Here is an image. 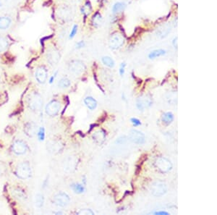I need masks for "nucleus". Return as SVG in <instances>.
Instances as JSON below:
<instances>
[{"label": "nucleus", "mask_w": 217, "mask_h": 215, "mask_svg": "<svg viewBox=\"0 0 217 215\" xmlns=\"http://www.w3.org/2000/svg\"><path fill=\"white\" fill-rule=\"evenodd\" d=\"M42 98L39 93L33 92L29 94L27 99V104L29 109L33 112L39 111L42 107Z\"/></svg>", "instance_id": "obj_1"}, {"label": "nucleus", "mask_w": 217, "mask_h": 215, "mask_svg": "<svg viewBox=\"0 0 217 215\" xmlns=\"http://www.w3.org/2000/svg\"><path fill=\"white\" fill-rule=\"evenodd\" d=\"M15 174L17 177L23 180H25L31 177L32 170L30 164L27 161L20 163L16 167Z\"/></svg>", "instance_id": "obj_2"}, {"label": "nucleus", "mask_w": 217, "mask_h": 215, "mask_svg": "<svg viewBox=\"0 0 217 215\" xmlns=\"http://www.w3.org/2000/svg\"><path fill=\"white\" fill-rule=\"evenodd\" d=\"M155 167L161 172L166 173L170 171L172 168V164L168 159L163 157H159L155 161Z\"/></svg>", "instance_id": "obj_3"}, {"label": "nucleus", "mask_w": 217, "mask_h": 215, "mask_svg": "<svg viewBox=\"0 0 217 215\" xmlns=\"http://www.w3.org/2000/svg\"><path fill=\"white\" fill-rule=\"evenodd\" d=\"M150 191L153 196L156 197H160L163 196L167 191V187L166 183L162 181H156L152 184L150 187Z\"/></svg>", "instance_id": "obj_4"}, {"label": "nucleus", "mask_w": 217, "mask_h": 215, "mask_svg": "<svg viewBox=\"0 0 217 215\" xmlns=\"http://www.w3.org/2000/svg\"><path fill=\"white\" fill-rule=\"evenodd\" d=\"M124 38L119 33H114L111 36L108 41L109 47L112 49H118L124 44Z\"/></svg>", "instance_id": "obj_5"}, {"label": "nucleus", "mask_w": 217, "mask_h": 215, "mask_svg": "<svg viewBox=\"0 0 217 215\" xmlns=\"http://www.w3.org/2000/svg\"><path fill=\"white\" fill-rule=\"evenodd\" d=\"M60 53L55 48H49L46 52V60L51 65H56L60 60Z\"/></svg>", "instance_id": "obj_6"}, {"label": "nucleus", "mask_w": 217, "mask_h": 215, "mask_svg": "<svg viewBox=\"0 0 217 215\" xmlns=\"http://www.w3.org/2000/svg\"><path fill=\"white\" fill-rule=\"evenodd\" d=\"M152 103V98L149 95H143L137 98L136 101V106L140 111H143L146 108L150 107Z\"/></svg>", "instance_id": "obj_7"}, {"label": "nucleus", "mask_w": 217, "mask_h": 215, "mask_svg": "<svg viewBox=\"0 0 217 215\" xmlns=\"http://www.w3.org/2000/svg\"><path fill=\"white\" fill-rule=\"evenodd\" d=\"M69 197L67 193L64 192H60L58 193L54 196L53 202L55 205L61 207H65L67 206L69 203Z\"/></svg>", "instance_id": "obj_8"}, {"label": "nucleus", "mask_w": 217, "mask_h": 215, "mask_svg": "<svg viewBox=\"0 0 217 215\" xmlns=\"http://www.w3.org/2000/svg\"><path fill=\"white\" fill-rule=\"evenodd\" d=\"M69 70L75 74L79 75L83 73L86 69L85 64L80 60H72L69 63L68 66Z\"/></svg>", "instance_id": "obj_9"}, {"label": "nucleus", "mask_w": 217, "mask_h": 215, "mask_svg": "<svg viewBox=\"0 0 217 215\" xmlns=\"http://www.w3.org/2000/svg\"><path fill=\"white\" fill-rule=\"evenodd\" d=\"M12 150L17 155H23L25 154L27 150V146L25 141L21 140H17L13 143L12 146Z\"/></svg>", "instance_id": "obj_10"}, {"label": "nucleus", "mask_w": 217, "mask_h": 215, "mask_svg": "<svg viewBox=\"0 0 217 215\" xmlns=\"http://www.w3.org/2000/svg\"><path fill=\"white\" fill-rule=\"evenodd\" d=\"M61 104L58 101L53 100L49 102L46 106V113L50 117H54L59 113Z\"/></svg>", "instance_id": "obj_11"}, {"label": "nucleus", "mask_w": 217, "mask_h": 215, "mask_svg": "<svg viewBox=\"0 0 217 215\" xmlns=\"http://www.w3.org/2000/svg\"><path fill=\"white\" fill-rule=\"evenodd\" d=\"M129 138L132 142L136 144H143L146 141L144 134L137 130H131L129 135Z\"/></svg>", "instance_id": "obj_12"}, {"label": "nucleus", "mask_w": 217, "mask_h": 215, "mask_svg": "<svg viewBox=\"0 0 217 215\" xmlns=\"http://www.w3.org/2000/svg\"><path fill=\"white\" fill-rule=\"evenodd\" d=\"M35 77L38 83L41 84L44 83L47 78V70L44 67H38L35 73Z\"/></svg>", "instance_id": "obj_13"}, {"label": "nucleus", "mask_w": 217, "mask_h": 215, "mask_svg": "<svg viewBox=\"0 0 217 215\" xmlns=\"http://www.w3.org/2000/svg\"><path fill=\"white\" fill-rule=\"evenodd\" d=\"M37 125L36 123L33 122H29L27 124H25L24 127V132L27 136L33 137L36 133H37Z\"/></svg>", "instance_id": "obj_14"}, {"label": "nucleus", "mask_w": 217, "mask_h": 215, "mask_svg": "<svg viewBox=\"0 0 217 215\" xmlns=\"http://www.w3.org/2000/svg\"><path fill=\"white\" fill-rule=\"evenodd\" d=\"M93 141L98 145H101L104 142L106 138V131L104 130L101 129L100 131H96L95 133L93 135Z\"/></svg>", "instance_id": "obj_15"}, {"label": "nucleus", "mask_w": 217, "mask_h": 215, "mask_svg": "<svg viewBox=\"0 0 217 215\" xmlns=\"http://www.w3.org/2000/svg\"><path fill=\"white\" fill-rule=\"evenodd\" d=\"M59 16L65 21L69 20L72 17V10L68 7H62L59 8Z\"/></svg>", "instance_id": "obj_16"}, {"label": "nucleus", "mask_w": 217, "mask_h": 215, "mask_svg": "<svg viewBox=\"0 0 217 215\" xmlns=\"http://www.w3.org/2000/svg\"><path fill=\"white\" fill-rule=\"evenodd\" d=\"M11 18L7 16L0 17V29L6 30L11 25Z\"/></svg>", "instance_id": "obj_17"}, {"label": "nucleus", "mask_w": 217, "mask_h": 215, "mask_svg": "<svg viewBox=\"0 0 217 215\" xmlns=\"http://www.w3.org/2000/svg\"><path fill=\"white\" fill-rule=\"evenodd\" d=\"M84 103L86 105L87 107L91 110H93L97 106V102L95 101V99H94L91 96H88V97L85 98L84 99Z\"/></svg>", "instance_id": "obj_18"}, {"label": "nucleus", "mask_w": 217, "mask_h": 215, "mask_svg": "<svg viewBox=\"0 0 217 215\" xmlns=\"http://www.w3.org/2000/svg\"><path fill=\"white\" fill-rule=\"evenodd\" d=\"M166 53V50L161 49H156L153 50V51L150 52L148 54V58L150 60H153V59H156L157 57H161V56L165 55Z\"/></svg>", "instance_id": "obj_19"}, {"label": "nucleus", "mask_w": 217, "mask_h": 215, "mask_svg": "<svg viewBox=\"0 0 217 215\" xmlns=\"http://www.w3.org/2000/svg\"><path fill=\"white\" fill-rule=\"evenodd\" d=\"M92 23L94 27H95V28H98V27L101 26L102 25L103 18L101 14L98 13V12L95 13V15L92 18Z\"/></svg>", "instance_id": "obj_20"}, {"label": "nucleus", "mask_w": 217, "mask_h": 215, "mask_svg": "<svg viewBox=\"0 0 217 215\" xmlns=\"http://www.w3.org/2000/svg\"><path fill=\"white\" fill-rule=\"evenodd\" d=\"M162 122L165 124V125H168L169 124L172 123L174 120V115L170 112H165L163 114L161 117Z\"/></svg>", "instance_id": "obj_21"}, {"label": "nucleus", "mask_w": 217, "mask_h": 215, "mask_svg": "<svg viewBox=\"0 0 217 215\" xmlns=\"http://www.w3.org/2000/svg\"><path fill=\"white\" fill-rule=\"evenodd\" d=\"M126 8V5L124 2H117L112 7V12L113 13H119V12H123L124 9Z\"/></svg>", "instance_id": "obj_22"}, {"label": "nucleus", "mask_w": 217, "mask_h": 215, "mask_svg": "<svg viewBox=\"0 0 217 215\" xmlns=\"http://www.w3.org/2000/svg\"><path fill=\"white\" fill-rule=\"evenodd\" d=\"M12 194L17 199H20V200H23L25 199L26 195L25 192L23 190L20 188H15L12 190Z\"/></svg>", "instance_id": "obj_23"}, {"label": "nucleus", "mask_w": 217, "mask_h": 215, "mask_svg": "<svg viewBox=\"0 0 217 215\" xmlns=\"http://www.w3.org/2000/svg\"><path fill=\"white\" fill-rule=\"evenodd\" d=\"M43 203H44V197L41 193H38L36 195L35 197V205L36 207L41 208L43 206Z\"/></svg>", "instance_id": "obj_24"}, {"label": "nucleus", "mask_w": 217, "mask_h": 215, "mask_svg": "<svg viewBox=\"0 0 217 215\" xmlns=\"http://www.w3.org/2000/svg\"><path fill=\"white\" fill-rule=\"evenodd\" d=\"M101 61H102L103 64L104 65L107 66V67H110V68H112L114 67V62L111 57H108V56H105V57H103L101 58Z\"/></svg>", "instance_id": "obj_25"}, {"label": "nucleus", "mask_w": 217, "mask_h": 215, "mask_svg": "<svg viewBox=\"0 0 217 215\" xmlns=\"http://www.w3.org/2000/svg\"><path fill=\"white\" fill-rule=\"evenodd\" d=\"M71 84L70 80H69L67 78H62L59 82H58V86L61 89H66V88H68Z\"/></svg>", "instance_id": "obj_26"}, {"label": "nucleus", "mask_w": 217, "mask_h": 215, "mask_svg": "<svg viewBox=\"0 0 217 215\" xmlns=\"http://www.w3.org/2000/svg\"><path fill=\"white\" fill-rule=\"evenodd\" d=\"M72 188V190H74V192L76 193H83L85 188H84V186L82 185L78 184V183H75V184L71 185L70 186Z\"/></svg>", "instance_id": "obj_27"}, {"label": "nucleus", "mask_w": 217, "mask_h": 215, "mask_svg": "<svg viewBox=\"0 0 217 215\" xmlns=\"http://www.w3.org/2000/svg\"><path fill=\"white\" fill-rule=\"evenodd\" d=\"M91 10H92V8H91V4L89 2H86L85 4V5L82 8V9H81V12L83 15H85V16H87V15H88L91 13Z\"/></svg>", "instance_id": "obj_28"}, {"label": "nucleus", "mask_w": 217, "mask_h": 215, "mask_svg": "<svg viewBox=\"0 0 217 215\" xmlns=\"http://www.w3.org/2000/svg\"><path fill=\"white\" fill-rule=\"evenodd\" d=\"M9 46L8 41L5 38L0 37V52H2L7 49Z\"/></svg>", "instance_id": "obj_29"}, {"label": "nucleus", "mask_w": 217, "mask_h": 215, "mask_svg": "<svg viewBox=\"0 0 217 215\" xmlns=\"http://www.w3.org/2000/svg\"><path fill=\"white\" fill-rule=\"evenodd\" d=\"M170 32V28H161L159 31V33H157L158 36H160L161 38H163V37L166 36L168 34V33Z\"/></svg>", "instance_id": "obj_30"}, {"label": "nucleus", "mask_w": 217, "mask_h": 215, "mask_svg": "<svg viewBox=\"0 0 217 215\" xmlns=\"http://www.w3.org/2000/svg\"><path fill=\"white\" fill-rule=\"evenodd\" d=\"M38 138L39 141H42L44 140L45 138V129L43 128H39L38 131L37 132Z\"/></svg>", "instance_id": "obj_31"}, {"label": "nucleus", "mask_w": 217, "mask_h": 215, "mask_svg": "<svg viewBox=\"0 0 217 215\" xmlns=\"http://www.w3.org/2000/svg\"><path fill=\"white\" fill-rule=\"evenodd\" d=\"M77 32H78V25H74L73 27H72V30H71L70 34H69V39H71V38H73L74 37H75V36L76 35Z\"/></svg>", "instance_id": "obj_32"}, {"label": "nucleus", "mask_w": 217, "mask_h": 215, "mask_svg": "<svg viewBox=\"0 0 217 215\" xmlns=\"http://www.w3.org/2000/svg\"><path fill=\"white\" fill-rule=\"evenodd\" d=\"M78 214H91V215H93V214H94V213L93 212V211L91 210V209H82V210L79 211V212H78Z\"/></svg>", "instance_id": "obj_33"}, {"label": "nucleus", "mask_w": 217, "mask_h": 215, "mask_svg": "<svg viewBox=\"0 0 217 215\" xmlns=\"http://www.w3.org/2000/svg\"><path fill=\"white\" fill-rule=\"evenodd\" d=\"M130 122H132V124H133L135 127L139 126V125H141V122H140L138 119H137V118H131V119H130Z\"/></svg>", "instance_id": "obj_34"}, {"label": "nucleus", "mask_w": 217, "mask_h": 215, "mask_svg": "<svg viewBox=\"0 0 217 215\" xmlns=\"http://www.w3.org/2000/svg\"><path fill=\"white\" fill-rule=\"evenodd\" d=\"M125 67H126V63H122L121 65H120L119 67V75L121 76H123L124 74V71H125Z\"/></svg>", "instance_id": "obj_35"}, {"label": "nucleus", "mask_w": 217, "mask_h": 215, "mask_svg": "<svg viewBox=\"0 0 217 215\" xmlns=\"http://www.w3.org/2000/svg\"><path fill=\"white\" fill-rule=\"evenodd\" d=\"M85 46V43L83 41H80L76 44V45H75V48H76L77 49H80L83 48Z\"/></svg>", "instance_id": "obj_36"}, {"label": "nucleus", "mask_w": 217, "mask_h": 215, "mask_svg": "<svg viewBox=\"0 0 217 215\" xmlns=\"http://www.w3.org/2000/svg\"><path fill=\"white\" fill-rule=\"evenodd\" d=\"M126 141H127L126 137L123 136V137H120V138H119L117 140V141H116V143H117V144H124V143L126 142Z\"/></svg>", "instance_id": "obj_37"}, {"label": "nucleus", "mask_w": 217, "mask_h": 215, "mask_svg": "<svg viewBox=\"0 0 217 215\" xmlns=\"http://www.w3.org/2000/svg\"><path fill=\"white\" fill-rule=\"evenodd\" d=\"M154 214L156 215H169V213L166 212H164V211H161V212H154Z\"/></svg>", "instance_id": "obj_38"}, {"label": "nucleus", "mask_w": 217, "mask_h": 215, "mask_svg": "<svg viewBox=\"0 0 217 215\" xmlns=\"http://www.w3.org/2000/svg\"><path fill=\"white\" fill-rule=\"evenodd\" d=\"M57 73H58V72L56 71V73H54V75H53V76H52V77L50 78V80H49V83H53V81H54V79H55V78H56V75H57Z\"/></svg>", "instance_id": "obj_39"}, {"label": "nucleus", "mask_w": 217, "mask_h": 215, "mask_svg": "<svg viewBox=\"0 0 217 215\" xmlns=\"http://www.w3.org/2000/svg\"><path fill=\"white\" fill-rule=\"evenodd\" d=\"M176 40H177V37H176V38H174L173 41H172V44H173V46H174V48H175V47L176 48V47H177V41H176Z\"/></svg>", "instance_id": "obj_40"}, {"label": "nucleus", "mask_w": 217, "mask_h": 215, "mask_svg": "<svg viewBox=\"0 0 217 215\" xmlns=\"http://www.w3.org/2000/svg\"><path fill=\"white\" fill-rule=\"evenodd\" d=\"M1 2H0V8H1Z\"/></svg>", "instance_id": "obj_41"}]
</instances>
